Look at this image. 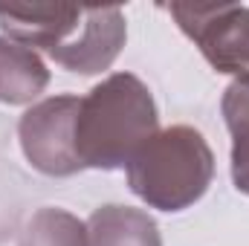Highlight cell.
<instances>
[{
    "instance_id": "1",
    "label": "cell",
    "mask_w": 249,
    "mask_h": 246,
    "mask_svg": "<svg viewBox=\"0 0 249 246\" xmlns=\"http://www.w3.org/2000/svg\"><path fill=\"white\" fill-rule=\"evenodd\" d=\"M209 180V151L197 133L186 127L168 130L157 142L145 145L130 168L133 188L162 206L177 209L194 200Z\"/></svg>"
},
{
    "instance_id": "3",
    "label": "cell",
    "mask_w": 249,
    "mask_h": 246,
    "mask_svg": "<svg viewBox=\"0 0 249 246\" xmlns=\"http://www.w3.org/2000/svg\"><path fill=\"white\" fill-rule=\"evenodd\" d=\"M226 122L235 133V183L249 191V81L235 84L226 96Z\"/></svg>"
},
{
    "instance_id": "2",
    "label": "cell",
    "mask_w": 249,
    "mask_h": 246,
    "mask_svg": "<svg viewBox=\"0 0 249 246\" xmlns=\"http://www.w3.org/2000/svg\"><path fill=\"white\" fill-rule=\"evenodd\" d=\"M191 20H183L188 32L203 44V53L223 72H247L249 75V9H191L177 6ZM249 81V78H247Z\"/></svg>"
}]
</instances>
